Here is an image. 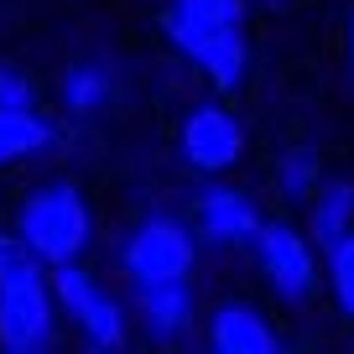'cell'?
<instances>
[{"mask_svg":"<svg viewBox=\"0 0 354 354\" xmlns=\"http://www.w3.org/2000/svg\"><path fill=\"white\" fill-rule=\"evenodd\" d=\"M57 333V297L42 261L16 234H0V349L37 354Z\"/></svg>","mask_w":354,"mask_h":354,"instance_id":"obj_1","label":"cell"},{"mask_svg":"<svg viewBox=\"0 0 354 354\" xmlns=\"http://www.w3.org/2000/svg\"><path fill=\"white\" fill-rule=\"evenodd\" d=\"M94 234V219H88V203L73 183H47L37 188L32 198L21 203L16 214V240L37 255L42 266H57V261H78Z\"/></svg>","mask_w":354,"mask_h":354,"instance_id":"obj_2","label":"cell"},{"mask_svg":"<svg viewBox=\"0 0 354 354\" xmlns=\"http://www.w3.org/2000/svg\"><path fill=\"white\" fill-rule=\"evenodd\" d=\"M162 32L177 53L198 63L209 73V84L219 94H240L245 78H250V47H245V26H214V21H188V16L167 11Z\"/></svg>","mask_w":354,"mask_h":354,"instance_id":"obj_3","label":"cell"},{"mask_svg":"<svg viewBox=\"0 0 354 354\" xmlns=\"http://www.w3.org/2000/svg\"><path fill=\"white\" fill-rule=\"evenodd\" d=\"M53 297H57V308L78 323V333H84L94 349H125V313H120V302L88 277L78 261H57L53 266Z\"/></svg>","mask_w":354,"mask_h":354,"instance_id":"obj_4","label":"cell"},{"mask_svg":"<svg viewBox=\"0 0 354 354\" xmlns=\"http://www.w3.org/2000/svg\"><path fill=\"white\" fill-rule=\"evenodd\" d=\"M125 271L131 281H188L193 271V234L177 219H146L136 224V234L125 240Z\"/></svg>","mask_w":354,"mask_h":354,"instance_id":"obj_5","label":"cell"},{"mask_svg":"<svg viewBox=\"0 0 354 354\" xmlns=\"http://www.w3.org/2000/svg\"><path fill=\"white\" fill-rule=\"evenodd\" d=\"M255 255H261V271L271 281V292L287 302H302L318 287V261H313V245L302 240L292 224H261L255 230Z\"/></svg>","mask_w":354,"mask_h":354,"instance_id":"obj_6","label":"cell"},{"mask_svg":"<svg viewBox=\"0 0 354 354\" xmlns=\"http://www.w3.org/2000/svg\"><path fill=\"white\" fill-rule=\"evenodd\" d=\"M240 151H245V125L224 104H198L183 120V156H188V167L224 172V167L240 162Z\"/></svg>","mask_w":354,"mask_h":354,"instance_id":"obj_7","label":"cell"},{"mask_svg":"<svg viewBox=\"0 0 354 354\" xmlns=\"http://www.w3.org/2000/svg\"><path fill=\"white\" fill-rule=\"evenodd\" d=\"M209 344L219 354H277L281 339L250 302H224L209 318Z\"/></svg>","mask_w":354,"mask_h":354,"instance_id":"obj_8","label":"cell"},{"mask_svg":"<svg viewBox=\"0 0 354 354\" xmlns=\"http://www.w3.org/2000/svg\"><path fill=\"white\" fill-rule=\"evenodd\" d=\"M136 287V313H141V328L156 344L177 339V333L193 323V297L188 281H131Z\"/></svg>","mask_w":354,"mask_h":354,"instance_id":"obj_9","label":"cell"},{"mask_svg":"<svg viewBox=\"0 0 354 354\" xmlns=\"http://www.w3.org/2000/svg\"><path fill=\"white\" fill-rule=\"evenodd\" d=\"M198 230L219 245H250L261 230V214L240 188H209L198 198Z\"/></svg>","mask_w":354,"mask_h":354,"instance_id":"obj_10","label":"cell"},{"mask_svg":"<svg viewBox=\"0 0 354 354\" xmlns=\"http://www.w3.org/2000/svg\"><path fill=\"white\" fill-rule=\"evenodd\" d=\"M47 146H53V120L42 110H6L0 104V167L37 156Z\"/></svg>","mask_w":354,"mask_h":354,"instance_id":"obj_11","label":"cell"},{"mask_svg":"<svg viewBox=\"0 0 354 354\" xmlns=\"http://www.w3.org/2000/svg\"><path fill=\"white\" fill-rule=\"evenodd\" d=\"M349 230H354V183H328V188H318V198H313V234H318V245L328 250V245L344 240Z\"/></svg>","mask_w":354,"mask_h":354,"instance_id":"obj_12","label":"cell"},{"mask_svg":"<svg viewBox=\"0 0 354 354\" xmlns=\"http://www.w3.org/2000/svg\"><path fill=\"white\" fill-rule=\"evenodd\" d=\"M110 88H115L110 68L78 63V68H68V73H63V104L73 115H94L100 104H110Z\"/></svg>","mask_w":354,"mask_h":354,"instance_id":"obj_13","label":"cell"},{"mask_svg":"<svg viewBox=\"0 0 354 354\" xmlns=\"http://www.w3.org/2000/svg\"><path fill=\"white\" fill-rule=\"evenodd\" d=\"M328 287H333L339 313L354 323V230L344 234V240L328 245Z\"/></svg>","mask_w":354,"mask_h":354,"instance_id":"obj_14","label":"cell"},{"mask_svg":"<svg viewBox=\"0 0 354 354\" xmlns=\"http://www.w3.org/2000/svg\"><path fill=\"white\" fill-rule=\"evenodd\" d=\"M277 177H281V193H287V198H313V193H318V156H313L308 146H292L277 162Z\"/></svg>","mask_w":354,"mask_h":354,"instance_id":"obj_15","label":"cell"},{"mask_svg":"<svg viewBox=\"0 0 354 354\" xmlns=\"http://www.w3.org/2000/svg\"><path fill=\"white\" fill-rule=\"evenodd\" d=\"M0 104L6 110H37V88L26 73H16L11 63H0Z\"/></svg>","mask_w":354,"mask_h":354,"instance_id":"obj_16","label":"cell"},{"mask_svg":"<svg viewBox=\"0 0 354 354\" xmlns=\"http://www.w3.org/2000/svg\"><path fill=\"white\" fill-rule=\"evenodd\" d=\"M349 53H354V16H349Z\"/></svg>","mask_w":354,"mask_h":354,"instance_id":"obj_17","label":"cell"}]
</instances>
